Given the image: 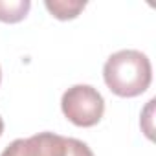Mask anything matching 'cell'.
Returning a JSON list of instances; mask_svg holds the SVG:
<instances>
[{
    "label": "cell",
    "mask_w": 156,
    "mask_h": 156,
    "mask_svg": "<svg viewBox=\"0 0 156 156\" xmlns=\"http://www.w3.org/2000/svg\"><path fill=\"white\" fill-rule=\"evenodd\" d=\"M44 6L51 13V17L59 20H72L87 8V2L85 0H46Z\"/></svg>",
    "instance_id": "obj_4"
},
{
    "label": "cell",
    "mask_w": 156,
    "mask_h": 156,
    "mask_svg": "<svg viewBox=\"0 0 156 156\" xmlns=\"http://www.w3.org/2000/svg\"><path fill=\"white\" fill-rule=\"evenodd\" d=\"M103 79L112 94L119 98H136L151 87L152 66L145 53L138 50H119L107 59Z\"/></svg>",
    "instance_id": "obj_1"
},
{
    "label": "cell",
    "mask_w": 156,
    "mask_h": 156,
    "mask_svg": "<svg viewBox=\"0 0 156 156\" xmlns=\"http://www.w3.org/2000/svg\"><path fill=\"white\" fill-rule=\"evenodd\" d=\"M61 110L77 127H94L105 114V99L90 85H73L62 94Z\"/></svg>",
    "instance_id": "obj_2"
},
{
    "label": "cell",
    "mask_w": 156,
    "mask_h": 156,
    "mask_svg": "<svg viewBox=\"0 0 156 156\" xmlns=\"http://www.w3.org/2000/svg\"><path fill=\"white\" fill-rule=\"evenodd\" d=\"M0 156H66V138L53 132H39L11 141Z\"/></svg>",
    "instance_id": "obj_3"
},
{
    "label": "cell",
    "mask_w": 156,
    "mask_h": 156,
    "mask_svg": "<svg viewBox=\"0 0 156 156\" xmlns=\"http://www.w3.org/2000/svg\"><path fill=\"white\" fill-rule=\"evenodd\" d=\"M0 81H2V70H0Z\"/></svg>",
    "instance_id": "obj_8"
},
{
    "label": "cell",
    "mask_w": 156,
    "mask_h": 156,
    "mask_svg": "<svg viewBox=\"0 0 156 156\" xmlns=\"http://www.w3.org/2000/svg\"><path fill=\"white\" fill-rule=\"evenodd\" d=\"M2 132H4V119L0 118V136H2Z\"/></svg>",
    "instance_id": "obj_7"
},
{
    "label": "cell",
    "mask_w": 156,
    "mask_h": 156,
    "mask_svg": "<svg viewBox=\"0 0 156 156\" xmlns=\"http://www.w3.org/2000/svg\"><path fill=\"white\" fill-rule=\"evenodd\" d=\"M66 156H94V152L85 141L66 138Z\"/></svg>",
    "instance_id": "obj_6"
},
{
    "label": "cell",
    "mask_w": 156,
    "mask_h": 156,
    "mask_svg": "<svg viewBox=\"0 0 156 156\" xmlns=\"http://www.w3.org/2000/svg\"><path fill=\"white\" fill-rule=\"evenodd\" d=\"M31 8L30 0H0V22L15 24L26 19Z\"/></svg>",
    "instance_id": "obj_5"
}]
</instances>
